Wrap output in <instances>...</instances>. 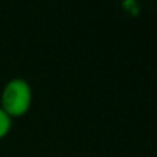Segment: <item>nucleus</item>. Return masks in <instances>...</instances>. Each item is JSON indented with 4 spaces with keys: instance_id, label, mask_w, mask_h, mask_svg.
I'll return each mask as SVG.
<instances>
[{
    "instance_id": "f257e3e1",
    "label": "nucleus",
    "mask_w": 157,
    "mask_h": 157,
    "mask_svg": "<svg viewBox=\"0 0 157 157\" xmlns=\"http://www.w3.org/2000/svg\"><path fill=\"white\" fill-rule=\"evenodd\" d=\"M32 87L25 78H12L9 79L0 95V107L3 111L11 117H21L25 116L32 107Z\"/></svg>"
},
{
    "instance_id": "f03ea898",
    "label": "nucleus",
    "mask_w": 157,
    "mask_h": 157,
    "mask_svg": "<svg viewBox=\"0 0 157 157\" xmlns=\"http://www.w3.org/2000/svg\"><path fill=\"white\" fill-rule=\"evenodd\" d=\"M11 128H12V119H11V117L3 111V108L0 107V140L9 134Z\"/></svg>"
}]
</instances>
